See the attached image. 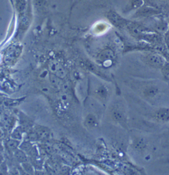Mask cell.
<instances>
[{"instance_id":"6da1fadb","label":"cell","mask_w":169,"mask_h":175,"mask_svg":"<svg viewBox=\"0 0 169 175\" xmlns=\"http://www.w3.org/2000/svg\"><path fill=\"white\" fill-rule=\"evenodd\" d=\"M50 71L59 78H64L66 75L65 70L57 61H52L49 65Z\"/></svg>"},{"instance_id":"7a4b0ae2","label":"cell","mask_w":169,"mask_h":175,"mask_svg":"<svg viewBox=\"0 0 169 175\" xmlns=\"http://www.w3.org/2000/svg\"><path fill=\"white\" fill-rule=\"evenodd\" d=\"M157 119L162 121H167L169 120V109L162 108L157 111L156 115Z\"/></svg>"},{"instance_id":"3957f363","label":"cell","mask_w":169,"mask_h":175,"mask_svg":"<svg viewBox=\"0 0 169 175\" xmlns=\"http://www.w3.org/2000/svg\"><path fill=\"white\" fill-rule=\"evenodd\" d=\"M147 59L150 64L155 66H161L163 64L162 58L156 54H150L148 56Z\"/></svg>"},{"instance_id":"277c9868","label":"cell","mask_w":169,"mask_h":175,"mask_svg":"<svg viewBox=\"0 0 169 175\" xmlns=\"http://www.w3.org/2000/svg\"><path fill=\"white\" fill-rule=\"evenodd\" d=\"M36 133L38 136L39 138L45 139L47 138L49 136V131L46 128L39 126L36 129Z\"/></svg>"},{"instance_id":"5b68a950","label":"cell","mask_w":169,"mask_h":175,"mask_svg":"<svg viewBox=\"0 0 169 175\" xmlns=\"http://www.w3.org/2000/svg\"><path fill=\"white\" fill-rule=\"evenodd\" d=\"M146 146V142L143 138H137L134 141L133 147L137 150H142Z\"/></svg>"},{"instance_id":"8992f818","label":"cell","mask_w":169,"mask_h":175,"mask_svg":"<svg viewBox=\"0 0 169 175\" xmlns=\"http://www.w3.org/2000/svg\"><path fill=\"white\" fill-rule=\"evenodd\" d=\"M14 156L16 159L19 162L24 163L27 161V157L23 151L22 150H17L15 151Z\"/></svg>"},{"instance_id":"52a82bcc","label":"cell","mask_w":169,"mask_h":175,"mask_svg":"<svg viewBox=\"0 0 169 175\" xmlns=\"http://www.w3.org/2000/svg\"><path fill=\"white\" fill-rule=\"evenodd\" d=\"M85 124L89 128H95L97 125V120L95 116L92 115H89L86 116Z\"/></svg>"},{"instance_id":"ba28073f","label":"cell","mask_w":169,"mask_h":175,"mask_svg":"<svg viewBox=\"0 0 169 175\" xmlns=\"http://www.w3.org/2000/svg\"><path fill=\"white\" fill-rule=\"evenodd\" d=\"M19 143L20 142L18 140L13 138V139H10L7 142L6 146L10 150H15L19 145Z\"/></svg>"},{"instance_id":"9c48e42d","label":"cell","mask_w":169,"mask_h":175,"mask_svg":"<svg viewBox=\"0 0 169 175\" xmlns=\"http://www.w3.org/2000/svg\"><path fill=\"white\" fill-rule=\"evenodd\" d=\"M158 93V89L153 87L148 88L144 91L145 95L149 98H153L155 97Z\"/></svg>"},{"instance_id":"30bf717a","label":"cell","mask_w":169,"mask_h":175,"mask_svg":"<svg viewBox=\"0 0 169 175\" xmlns=\"http://www.w3.org/2000/svg\"><path fill=\"white\" fill-rule=\"evenodd\" d=\"M112 116L114 120L116 121H121L124 120V115L119 109H114L112 112Z\"/></svg>"},{"instance_id":"8fae6325","label":"cell","mask_w":169,"mask_h":175,"mask_svg":"<svg viewBox=\"0 0 169 175\" xmlns=\"http://www.w3.org/2000/svg\"><path fill=\"white\" fill-rule=\"evenodd\" d=\"M22 130L21 127H18L15 129L12 134V137L14 139L21 140L22 138Z\"/></svg>"},{"instance_id":"7c38bea8","label":"cell","mask_w":169,"mask_h":175,"mask_svg":"<svg viewBox=\"0 0 169 175\" xmlns=\"http://www.w3.org/2000/svg\"><path fill=\"white\" fill-rule=\"evenodd\" d=\"M20 148L22 150L29 152L32 148V144L29 142L25 141L20 146Z\"/></svg>"},{"instance_id":"4fadbf2b","label":"cell","mask_w":169,"mask_h":175,"mask_svg":"<svg viewBox=\"0 0 169 175\" xmlns=\"http://www.w3.org/2000/svg\"><path fill=\"white\" fill-rule=\"evenodd\" d=\"M109 19L115 24L119 25V23H120V19L117 14H115V13H110L109 14Z\"/></svg>"},{"instance_id":"5bb4252c","label":"cell","mask_w":169,"mask_h":175,"mask_svg":"<svg viewBox=\"0 0 169 175\" xmlns=\"http://www.w3.org/2000/svg\"><path fill=\"white\" fill-rule=\"evenodd\" d=\"M114 54L113 52L110 50H106L101 54V58L104 60L110 59L113 58Z\"/></svg>"},{"instance_id":"9a60e30c","label":"cell","mask_w":169,"mask_h":175,"mask_svg":"<svg viewBox=\"0 0 169 175\" xmlns=\"http://www.w3.org/2000/svg\"><path fill=\"white\" fill-rule=\"evenodd\" d=\"M2 120L3 121L4 124H5V126H6L7 128H9L10 124L12 123V120L9 116H8V115H4L2 117Z\"/></svg>"},{"instance_id":"2e32d148","label":"cell","mask_w":169,"mask_h":175,"mask_svg":"<svg viewBox=\"0 0 169 175\" xmlns=\"http://www.w3.org/2000/svg\"><path fill=\"white\" fill-rule=\"evenodd\" d=\"M17 8L19 11H23L26 6L25 0H17Z\"/></svg>"},{"instance_id":"e0dca14e","label":"cell","mask_w":169,"mask_h":175,"mask_svg":"<svg viewBox=\"0 0 169 175\" xmlns=\"http://www.w3.org/2000/svg\"><path fill=\"white\" fill-rule=\"evenodd\" d=\"M28 139L31 141L37 140V139H39V137L36 133V132L34 133H30L28 136Z\"/></svg>"},{"instance_id":"ac0fdd59","label":"cell","mask_w":169,"mask_h":175,"mask_svg":"<svg viewBox=\"0 0 169 175\" xmlns=\"http://www.w3.org/2000/svg\"><path fill=\"white\" fill-rule=\"evenodd\" d=\"M18 102H15V100H6L5 102H4V104H5L6 106H13L14 105L17 104H18Z\"/></svg>"},{"instance_id":"d6986e66","label":"cell","mask_w":169,"mask_h":175,"mask_svg":"<svg viewBox=\"0 0 169 175\" xmlns=\"http://www.w3.org/2000/svg\"><path fill=\"white\" fill-rule=\"evenodd\" d=\"M23 166H24V168L26 169V171L28 172H33L32 167L29 164L24 163Z\"/></svg>"},{"instance_id":"ffe728a7","label":"cell","mask_w":169,"mask_h":175,"mask_svg":"<svg viewBox=\"0 0 169 175\" xmlns=\"http://www.w3.org/2000/svg\"><path fill=\"white\" fill-rule=\"evenodd\" d=\"M69 168L66 167H64L63 168L61 169V172L63 173V174H68V172H69Z\"/></svg>"}]
</instances>
